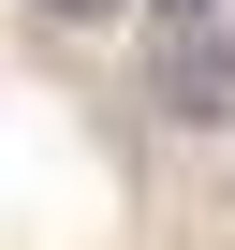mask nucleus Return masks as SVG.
<instances>
[{
    "mask_svg": "<svg viewBox=\"0 0 235 250\" xmlns=\"http://www.w3.org/2000/svg\"><path fill=\"white\" fill-rule=\"evenodd\" d=\"M44 15H59V30H103V15H118V0H44Z\"/></svg>",
    "mask_w": 235,
    "mask_h": 250,
    "instance_id": "obj_2",
    "label": "nucleus"
},
{
    "mask_svg": "<svg viewBox=\"0 0 235 250\" xmlns=\"http://www.w3.org/2000/svg\"><path fill=\"white\" fill-rule=\"evenodd\" d=\"M206 15H235V0H162V30H206Z\"/></svg>",
    "mask_w": 235,
    "mask_h": 250,
    "instance_id": "obj_3",
    "label": "nucleus"
},
{
    "mask_svg": "<svg viewBox=\"0 0 235 250\" xmlns=\"http://www.w3.org/2000/svg\"><path fill=\"white\" fill-rule=\"evenodd\" d=\"M147 118H176V133H235V15L162 30V59H147Z\"/></svg>",
    "mask_w": 235,
    "mask_h": 250,
    "instance_id": "obj_1",
    "label": "nucleus"
}]
</instances>
